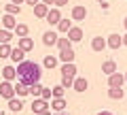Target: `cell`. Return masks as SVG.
Returning a JSON list of instances; mask_svg holds the SVG:
<instances>
[{
  "instance_id": "cell-1",
  "label": "cell",
  "mask_w": 127,
  "mask_h": 115,
  "mask_svg": "<svg viewBox=\"0 0 127 115\" xmlns=\"http://www.w3.org/2000/svg\"><path fill=\"white\" fill-rule=\"evenodd\" d=\"M40 75H42V70H40V66H38L36 62H28V60H23L21 64H17V77H19V83H23V85H28V88L40 81Z\"/></svg>"
},
{
  "instance_id": "cell-2",
  "label": "cell",
  "mask_w": 127,
  "mask_h": 115,
  "mask_svg": "<svg viewBox=\"0 0 127 115\" xmlns=\"http://www.w3.org/2000/svg\"><path fill=\"white\" fill-rule=\"evenodd\" d=\"M74 79H76V66H74V62L72 64H64L62 66V88L64 90L72 88Z\"/></svg>"
},
{
  "instance_id": "cell-3",
  "label": "cell",
  "mask_w": 127,
  "mask_h": 115,
  "mask_svg": "<svg viewBox=\"0 0 127 115\" xmlns=\"http://www.w3.org/2000/svg\"><path fill=\"white\" fill-rule=\"evenodd\" d=\"M0 96L6 98V100L15 98V85L11 81H2V83H0Z\"/></svg>"
},
{
  "instance_id": "cell-4",
  "label": "cell",
  "mask_w": 127,
  "mask_h": 115,
  "mask_svg": "<svg viewBox=\"0 0 127 115\" xmlns=\"http://www.w3.org/2000/svg\"><path fill=\"white\" fill-rule=\"evenodd\" d=\"M32 111H34L36 115L45 113V111H49V102L42 100V98H34V102H32Z\"/></svg>"
},
{
  "instance_id": "cell-5",
  "label": "cell",
  "mask_w": 127,
  "mask_h": 115,
  "mask_svg": "<svg viewBox=\"0 0 127 115\" xmlns=\"http://www.w3.org/2000/svg\"><path fill=\"white\" fill-rule=\"evenodd\" d=\"M45 19L51 23V26H57V23L62 21V13H59V9H49V13H47Z\"/></svg>"
},
{
  "instance_id": "cell-6",
  "label": "cell",
  "mask_w": 127,
  "mask_h": 115,
  "mask_svg": "<svg viewBox=\"0 0 127 115\" xmlns=\"http://www.w3.org/2000/svg\"><path fill=\"white\" fill-rule=\"evenodd\" d=\"M123 83H125V75H121V73H114V75L108 77V85L110 88H121Z\"/></svg>"
},
{
  "instance_id": "cell-7",
  "label": "cell",
  "mask_w": 127,
  "mask_h": 115,
  "mask_svg": "<svg viewBox=\"0 0 127 115\" xmlns=\"http://www.w3.org/2000/svg\"><path fill=\"white\" fill-rule=\"evenodd\" d=\"M91 49H93L95 53H102V51L106 49V38H102V36H93V41H91Z\"/></svg>"
},
{
  "instance_id": "cell-8",
  "label": "cell",
  "mask_w": 127,
  "mask_h": 115,
  "mask_svg": "<svg viewBox=\"0 0 127 115\" xmlns=\"http://www.w3.org/2000/svg\"><path fill=\"white\" fill-rule=\"evenodd\" d=\"M57 32H53V30H49V32H45L42 34V43H45L47 47H51V45H57Z\"/></svg>"
},
{
  "instance_id": "cell-9",
  "label": "cell",
  "mask_w": 127,
  "mask_h": 115,
  "mask_svg": "<svg viewBox=\"0 0 127 115\" xmlns=\"http://www.w3.org/2000/svg\"><path fill=\"white\" fill-rule=\"evenodd\" d=\"M121 45H123V36H119V34H110L106 41V47H110V49H119Z\"/></svg>"
},
{
  "instance_id": "cell-10",
  "label": "cell",
  "mask_w": 127,
  "mask_h": 115,
  "mask_svg": "<svg viewBox=\"0 0 127 115\" xmlns=\"http://www.w3.org/2000/svg\"><path fill=\"white\" fill-rule=\"evenodd\" d=\"M85 17H87V9H85V6L78 4V6L72 9V19H74V21H83Z\"/></svg>"
},
{
  "instance_id": "cell-11",
  "label": "cell",
  "mask_w": 127,
  "mask_h": 115,
  "mask_svg": "<svg viewBox=\"0 0 127 115\" xmlns=\"http://www.w3.org/2000/svg\"><path fill=\"white\" fill-rule=\"evenodd\" d=\"M19 49H21V51H26V53H28V51H32V49H34V41H32V38L30 36H23V38H19Z\"/></svg>"
},
{
  "instance_id": "cell-12",
  "label": "cell",
  "mask_w": 127,
  "mask_h": 115,
  "mask_svg": "<svg viewBox=\"0 0 127 115\" xmlns=\"http://www.w3.org/2000/svg\"><path fill=\"white\" fill-rule=\"evenodd\" d=\"M102 73L108 75V77H110V75H114V73H119V70H117V64H114L112 60H106L104 64H102Z\"/></svg>"
},
{
  "instance_id": "cell-13",
  "label": "cell",
  "mask_w": 127,
  "mask_h": 115,
  "mask_svg": "<svg viewBox=\"0 0 127 115\" xmlns=\"http://www.w3.org/2000/svg\"><path fill=\"white\" fill-rule=\"evenodd\" d=\"M72 88L76 90V92H85V90L89 88V83H87L85 77H76V79H74V83H72Z\"/></svg>"
},
{
  "instance_id": "cell-14",
  "label": "cell",
  "mask_w": 127,
  "mask_h": 115,
  "mask_svg": "<svg viewBox=\"0 0 127 115\" xmlns=\"http://www.w3.org/2000/svg\"><path fill=\"white\" fill-rule=\"evenodd\" d=\"M68 38H70V43L81 41V38H83V30H81V28H76V26H72V28H70V32H68Z\"/></svg>"
},
{
  "instance_id": "cell-15",
  "label": "cell",
  "mask_w": 127,
  "mask_h": 115,
  "mask_svg": "<svg viewBox=\"0 0 127 115\" xmlns=\"http://www.w3.org/2000/svg\"><path fill=\"white\" fill-rule=\"evenodd\" d=\"M59 60H62L64 64H72V62H74V51H72V49L59 51Z\"/></svg>"
},
{
  "instance_id": "cell-16",
  "label": "cell",
  "mask_w": 127,
  "mask_h": 115,
  "mask_svg": "<svg viewBox=\"0 0 127 115\" xmlns=\"http://www.w3.org/2000/svg\"><path fill=\"white\" fill-rule=\"evenodd\" d=\"M11 60H13L15 64H21V62L26 60V51H21L19 47H17V49H13V51H11Z\"/></svg>"
},
{
  "instance_id": "cell-17",
  "label": "cell",
  "mask_w": 127,
  "mask_h": 115,
  "mask_svg": "<svg viewBox=\"0 0 127 115\" xmlns=\"http://www.w3.org/2000/svg\"><path fill=\"white\" fill-rule=\"evenodd\" d=\"M2 26H4V30H15L17 19H15L13 15H4V17H2Z\"/></svg>"
},
{
  "instance_id": "cell-18",
  "label": "cell",
  "mask_w": 127,
  "mask_h": 115,
  "mask_svg": "<svg viewBox=\"0 0 127 115\" xmlns=\"http://www.w3.org/2000/svg\"><path fill=\"white\" fill-rule=\"evenodd\" d=\"M47 13H49V6H47V4H42V2H38V4L34 6V15H36V17L45 19V17H47Z\"/></svg>"
},
{
  "instance_id": "cell-19",
  "label": "cell",
  "mask_w": 127,
  "mask_h": 115,
  "mask_svg": "<svg viewBox=\"0 0 127 115\" xmlns=\"http://www.w3.org/2000/svg\"><path fill=\"white\" fill-rule=\"evenodd\" d=\"M2 77H4V81H13V79L17 77V70H15L13 66H4V68H2Z\"/></svg>"
},
{
  "instance_id": "cell-20",
  "label": "cell",
  "mask_w": 127,
  "mask_h": 115,
  "mask_svg": "<svg viewBox=\"0 0 127 115\" xmlns=\"http://www.w3.org/2000/svg\"><path fill=\"white\" fill-rule=\"evenodd\" d=\"M57 47H59V51H66V49H72V43H70L68 36H59L57 38Z\"/></svg>"
},
{
  "instance_id": "cell-21",
  "label": "cell",
  "mask_w": 127,
  "mask_h": 115,
  "mask_svg": "<svg viewBox=\"0 0 127 115\" xmlns=\"http://www.w3.org/2000/svg\"><path fill=\"white\" fill-rule=\"evenodd\" d=\"M51 107H53L57 113H62V111L66 109V100H64V98H51Z\"/></svg>"
},
{
  "instance_id": "cell-22",
  "label": "cell",
  "mask_w": 127,
  "mask_h": 115,
  "mask_svg": "<svg viewBox=\"0 0 127 115\" xmlns=\"http://www.w3.org/2000/svg\"><path fill=\"white\" fill-rule=\"evenodd\" d=\"M108 96L114 98V100H121V98L125 96V90H123V88H110L108 90Z\"/></svg>"
},
{
  "instance_id": "cell-23",
  "label": "cell",
  "mask_w": 127,
  "mask_h": 115,
  "mask_svg": "<svg viewBox=\"0 0 127 115\" xmlns=\"http://www.w3.org/2000/svg\"><path fill=\"white\" fill-rule=\"evenodd\" d=\"M9 109L15 111V113H19V111L23 109V102L19 100V98H11V100H9Z\"/></svg>"
},
{
  "instance_id": "cell-24",
  "label": "cell",
  "mask_w": 127,
  "mask_h": 115,
  "mask_svg": "<svg viewBox=\"0 0 127 115\" xmlns=\"http://www.w3.org/2000/svg\"><path fill=\"white\" fill-rule=\"evenodd\" d=\"M11 38H13V34H11V30H0V45H9Z\"/></svg>"
},
{
  "instance_id": "cell-25",
  "label": "cell",
  "mask_w": 127,
  "mask_h": 115,
  "mask_svg": "<svg viewBox=\"0 0 127 115\" xmlns=\"http://www.w3.org/2000/svg\"><path fill=\"white\" fill-rule=\"evenodd\" d=\"M70 28H72V19H62V21L57 23V30H59V32H66V34H68Z\"/></svg>"
},
{
  "instance_id": "cell-26",
  "label": "cell",
  "mask_w": 127,
  "mask_h": 115,
  "mask_svg": "<svg viewBox=\"0 0 127 115\" xmlns=\"http://www.w3.org/2000/svg\"><path fill=\"white\" fill-rule=\"evenodd\" d=\"M28 32H30V28H28L26 23H17V26H15V34H17L19 38H23V36H28Z\"/></svg>"
},
{
  "instance_id": "cell-27",
  "label": "cell",
  "mask_w": 127,
  "mask_h": 115,
  "mask_svg": "<svg viewBox=\"0 0 127 115\" xmlns=\"http://www.w3.org/2000/svg\"><path fill=\"white\" fill-rule=\"evenodd\" d=\"M42 66H45V68H49V70H53L55 66H57V58H53V55H47L45 60H42Z\"/></svg>"
},
{
  "instance_id": "cell-28",
  "label": "cell",
  "mask_w": 127,
  "mask_h": 115,
  "mask_svg": "<svg viewBox=\"0 0 127 115\" xmlns=\"http://www.w3.org/2000/svg\"><path fill=\"white\" fill-rule=\"evenodd\" d=\"M4 9H6V15H13V17H15V15H19V13H21V6L13 4V2H9V4H6Z\"/></svg>"
},
{
  "instance_id": "cell-29",
  "label": "cell",
  "mask_w": 127,
  "mask_h": 115,
  "mask_svg": "<svg viewBox=\"0 0 127 115\" xmlns=\"http://www.w3.org/2000/svg\"><path fill=\"white\" fill-rule=\"evenodd\" d=\"M15 94H17V96H28V94H30V88L23 85V83H17V85H15Z\"/></svg>"
},
{
  "instance_id": "cell-30",
  "label": "cell",
  "mask_w": 127,
  "mask_h": 115,
  "mask_svg": "<svg viewBox=\"0 0 127 115\" xmlns=\"http://www.w3.org/2000/svg\"><path fill=\"white\" fill-rule=\"evenodd\" d=\"M11 45H0V58H11Z\"/></svg>"
},
{
  "instance_id": "cell-31",
  "label": "cell",
  "mask_w": 127,
  "mask_h": 115,
  "mask_svg": "<svg viewBox=\"0 0 127 115\" xmlns=\"http://www.w3.org/2000/svg\"><path fill=\"white\" fill-rule=\"evenodd\" d=\"M40 92H42V85H40V83L30 85V94H32V96H40Z\"/></svg>"
},
{
  "instance_id": "cell-32",
  "label": "cell",
  "mask_w": 127,
  "mask_h": 115,
  "mask_svg": "<svg viewBox=\"0 0 127 115\" xmlns=\"http://www.w3.org/2000/svg\"><path fill=\"white\" fill-rule=\"evenodd\" d=\"M40 98L49 102L51 98H53V94H51V88H42V92H40Z\"/></svg>"
},
{
  "instance_id": "cell-33",
  "label": "cell",
  "mask_w": 127,
  "mask_h": 115,
  "mask_svg": "<svg viewBox=\"0 0 127 115\" xmlns=\"http://www.w3.org/2000/svg\"><path fill=\"white\" fill-rule=\"evenodd\" d=\"M64 92H66V90H64L62 85H57V88H53V90H51V94H53V98H64Z\"/></svg>"
},
{
  "instance_id": "cell-34",
  "label": "cell",
  "mask_w": 127,
  "mask_h": 115,
  "mask_svg": "<svg viewBox=\"0 0 127 115\" xmlns=\"http://www.w3.org/2000/svg\"><path fill=\"white\" fill-rule=\"evenodd\" d=\"M53 4H55V6H64V4H68V0H55Z\"/></svg>"
},
{
  "instance_id": "cell-35",
  "label": "cell",
  "mask_w": 127,
  "mask_h": 115,
  "mask_svg": "<svg viewBox=\"0 0 127 115\" xmlns=\"http://www.w3.org/2000/svg\"><path fill=\"white\" fill-rule=\"evenodd\" d=\"M26 2H28V4H30V6H36L38 2H40V0H26Z\"/></svg>"
},
{
  "instance_id": "cell-36",
  "label": "cell",
  "mask_w": 127,
  "mask_h": 115,
  "mask_svg": "<svg viewBox=\"0 0 127 115\" xmlns=\"http://www.w3.org/2000/svg\"><path fill=\"white\" fill-rule=\"evenodd\" d=\"M40 2H42V4H47V6H51V4L55 2V0H40Z\"/></svg>"
},
{
  "instance_id": "cell-37",
  "label": "cell",
  "mask_w": 127,
  "mask_h": 115,
  "mask_svg": "<svg viewBox=\"0 0 127 115\" xmlns=\"http://www.w3.org/2000/svg\"><path fill=\"white\" fill-rule=\"evenodd\" d=\"M11 2H13V4H17V6H19V4H21V2H26V0H11Z\"/></svg>"
},
{
  "instance_id": "cell-38",
  "label": "cell",
  "mask_w": 127,
  "mask_h": 115,
  "mask_svg": "<svg viewBox=\"0 0 127 115\" xmlns=\"http://www.w3.org/2000/svg\"><path fill=\"white\" fill-rule=\"evenodd\" d=\"M97 115H112V113H108V111H100Z\"/></svg>"
},
{
  "instance_id": "cell-39",
  "label": "cell",
  "mask_w": 127,
  "mask_h": 115,
  "mask_svg": "<svg viewBox=\"0 0 127 115\" xmlns=\"http://www.w3.org/2000/svg\"><path fill=\"white\" fill-rule=\"evenodd\" d=\"M123 45L127 47V34H125V36H123Z\"/></svg>"
},
{
  "instance_id": "cell-40",
  "label": "cell",
  "mask_w": 127,
  "mask_h": 115,
  "mask_svg": "<svg viewBox=\"0 0 127 115\" xmlns=\"http://www.w3.org/2000/svg\"><path fill=\"white\" fill-rule=\"evenodd\" d=\"M40 115H51V113H49V111H45V113H40Z\"/></svg>"
},
{
  "instance_id": "cell-41",
  "label": "cell",
  "mask_w": 127,
  "mask_h": 115,
  "mask_svg": "<svg viewBox=\"0 0 127 115\" xmlns=\"http://www.w3.org/2000/svg\"><path fill=\"white\" fill-rule=\"evenodd\" d=\"M123 23H125V28H127V17H125V19H123Z\"/></svg>"
},
{
  "instance_id": "cell-42",
  "label": "cell",
  "mask_w": 127,
  "mask_h": 115,
  "mask_svg": "<svg viewBox=\"0 0 127 115\" xmlns=\"http://www.w3.org/2000/svg\"><path fill=\"white\" fill-rule=\"evenodd\" d=\"M97 2H100V4H102V2H106V0H97Z\"/></svg>"
},
{
  "instance_id": "cell-43",
  "label": "cell",
  "mask_w": 127,
  "mask_h": 115,
  "mask_svg": "<svg viewBox=\"0 0 127 115\" xmlns=\"http://www.w3.org/2000/svg\"><path fill=\"white\" fill-rule=\"evenodd\" d=\"M125 81H127V73H125Z\"/></svg>"
},
{
  "instance_id": "cell-44",
  "label": "cell",
  "mask_w": 127,
  "mask_h": 115,
  "mask_svg": "<svg viewBox=\"0 0 127 115\" xmlns=\"http://www.w3.org/2000/svg\"><path fill=\"white\" fill-rule=\"evenodd\" d=\"M57 115H64V113H57Z\"/></svg>"
},
{
  "instance_id": "cell-45",
  "label": "cell",
  "mask_w": 127,
  "mask_h": 115,
  "mask_svg": "<svg viewBox=\"0 0 127 115\" xmlns=\"http://www.w3.org/2000/svg\"><path fill=\"white\" fill-rule=\"evenodd\" d=\"M0 115H2V111H0Z\"/></svg>"
}]
</instances>
